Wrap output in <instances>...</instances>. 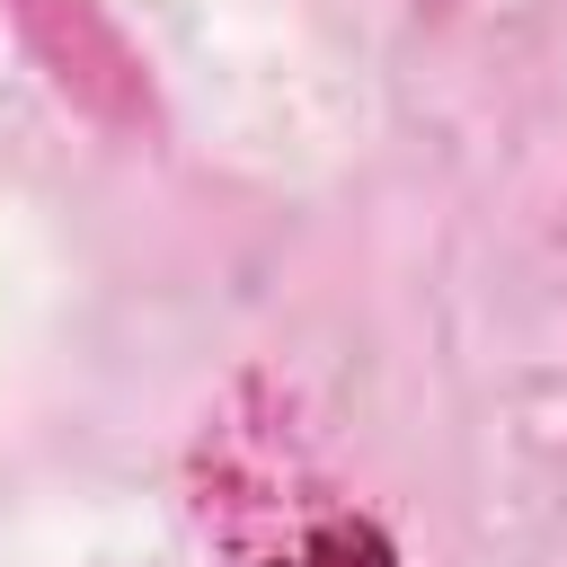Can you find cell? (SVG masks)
<instances>
[{
    "label": "cell",
    "instance_id": "obj_1",
    "mask_svg": "<svg viewBox=\"0 0 567 567\" xmlns=\"http://www.w3.org/2000/svg\"><path fill=\"white\" fill-rule=\"evenodd\" d=\"M266 567H399V549H390V532H381L372 514H328V523H310L292 549H275Z\"/></svg>",
    "mask_w": 567,
    "mask_h": 567
}]
</instances>
